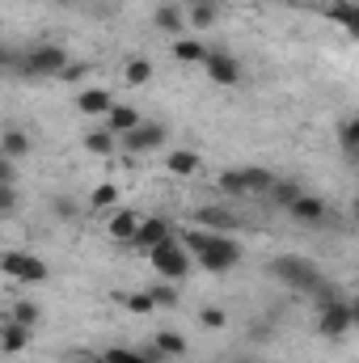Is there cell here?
Masks as SVG:
<instances>
[{"label":"cell","mask_w":359,"mask_h":363,"mask_svg":"<svg viewBox=\"0 0 359 363\" xmlns=\"http://www.w3.org/2000/svg\"><path fill=\"white\" fill-rule=\"evenodd\" d=\"M182 245L199 258V267L203 271H216V274H224V271H233L237 262H241V250H237V241H228L224 233H211V228H186L182 233Z\"/></svg>","instance_id":"1"},{"label":"cell","mask_w":359,"mask_h":363,"mask_svg":"<svg viewBox=\"0 0 359 363\" xmlns=\"http://www.w3.org/2000/svg\"><path fill=\"white\" fill-rule=\"evenodd\" d=\"M267 271L279 279V283H287V287H300V291H326L330 283H326V274L317 271L309 258H296V254H283V258H275V262H267Z\"/></svg>","instance_id":"2"},{"label":"cell","mask_w":359,"mask_h":363,"mask_svg":"<svg viewBox=\"0 0 359 363\" xmlns=\"http://www.w3.org/2000/svg\"><path fill=\"white\" fill-rule=\"evenodd\" d=\"M148 262H153V271L161 274V279H186L190 274V254H186V245H182V237L174 233L170 241H161L153 254H148Z\"/></svg>","instance_id":"3"},{"label":"cell","mask_w":359,"mask_h":363,"mask_svg":"<svg viewBox=\"0 0 359 363\" xmlns=\"http://www.w3.org/2000/svg\"><path fill=\"white\" fill-rule=\"evenodd\" d=\"M64 68H68V51L64 47H34L30 55H26V77H34V81H43V77H64Z\"/></svg>","instance_id":"4"},{"label":"cell","mask_w":359,"mask_h":363,"mask_svg":"<svg viewBox=\"0 0 359 363\" xmlns=\"http://www.w3.org/2000/svg\"><path fill=\"white\" fill-rule=\"evenodd\" d=\"M0 267H4V274H9V279H21V283H47V274H51V271H47V262H43V258L17 254V250H9Z\"/></svg>","instance_id":"5"},{"label":"cell","mask_w":359,"mask_h":363,"mask_svg":"<svg viewBox=\"0 0 359 363\" xmlns=\"http://www.w3.org/2000/svg\"><path fill=\"white\" fill-rule=\"evenodd\" d=\"M174 237V228H170V220H161V216H144V224H140V233H136V241H131V250H140V254H153L161 241H170Z\"/></svg>","instance_id":"6"},{"label":"cell","mask_w":359,"mask_h":363,"mask_svg":"<svg viewBox=\"0 0 359 363\" xmlns=\"http://www.w3.org/2000/svg\"><path fill=\"white\" fill-rule=\"evenodd\" d=\"M317 325H321V334H326V338H343V334L355 325V313H351V304L334 300V304H326V308H321V321H317Z\"/></svg>","instance_id":"7"},{"label":"cell","mask_w":359,"mask_h":363,"mask_svg":"<svg viewBox=\"0 0 359 363\" xmlns=\"http://www.w3.org/2000/svg\"><path fill=\"white\" fill-rule=\"evenodd\" d=\"M161 144H165V127H161V123H140L136 131L123 135V148H127V152H153V148H161Z\"/></svg>","instance_id":"8"},{"label":"cell","mask_w":359,"mask_h":363,"mask_svg":"<svg viewBox=\"0 0 359 363\" xmlns=\"http://www.w3.org/2000/svg\"><path fill=\"white\" fill-rule=\"evenodd\" d=\"M203 68H207V81H216V85H237L241 81V64L224 51H211Z\"/></svg>","instance_id":"9"},{"label":"cell","mask_w":359,"mask_h":363,"mask_svg":"<svg viewBox=\"0 0 359 363\" xmlns=\"http://www.w3.org/2000/svg\"><path fill=\"white\" fill-rule=\"evenodd\" d=\"M194 224L199 228H211V233H228V228L241 224V216H233L228 207H199L194 211Z\"/></svg>","instance_id":"10"},{"label":"cell","mask_w":359,"mask_h":363,"mask_svg":"<svg viewBox=\"0 0 359 363\" xmlns=\"http://www.w3.org/2000/svg\"><path fill=\"white\" fill-rule=\"evenodd\" d=\"M140 224H144V216H136V211H114V216H110V224H106V233H110L114 241L131 245V241H136V233H140Z\"/></svg>","instance_id":"11"},{"label":"cell","mask_w":359,"mask_h":363,"mask_svg":"<svg viewBox=\"0 0 359 363\" xmlns=\"http://www.w3.org/2000/svg\"><path fill=\"white\" fill-rule=\"evenodd\" d=\"M26 342H30V325H21V321H4L0 325V347H4V355H17V351H26Z\"/></svg>","instance_id":"12"},{"label":"cell","mask_w":359,"mask_h":363,"mask_svg":"<svg viewBox=\"0 0 359 363\" xmlns=\"http://www.w3.org/2000/svg\"><path fill=\"white\" fill-rule=\"evenodd\" d=\"M287 211H292L300 224H321V220H326V203H321V199H313V194H300Z\"/></svg>","instance_id":"13"},{"label":"cell","mask_w":359,"mask_h":363,"mask_svg":"<svg viewBox=\"0 0 359 363\" xmlns=\"http://www.w3.org/2000/svg\"><path fill=\"white\" fill-rule=\"evenodd\" d=\"M199 152H190V148H170V157H165V169L170 174H178V178H190V174H199Z\"/></svg>","instance_id":"14"},{"label":"cell","mask_w":359,"mask_h":363,"mask_svg":"<svg viewBox=\"0 0 359 363\" xmlns=\"http://www.w3.org/2000/svg\"><path fill=\"white\" fill-rule=\"evenodd\" d=\"M326 17H334V21H338L351 38H359V4H351V0H334Z\"/></svg>","instance_id":"15"},{"label":"cell","mask_w":359,"mask_h":363,"mask_svg":"<svg viewBox=\"0 0 359 363\" xmlns=\"http://www.w3.org/2000/svg\"><path fill=\"white\" fill-rule=\"evenodd\" d=\"M77 110H81V114H110V110H114V97L106 89H85L77 97Z\"/></svg>","instance_id":"16"},{"label":"cell","mask_w":359,"mask_h":363,"mask_svg":"<svg viewBox=\"0 0 359 363\" xmlns=\"http://www.w3.org/2000/svg\"><path fill=\"white\" fill-rule=\"evenodd\" d=\"M106 123H110V131H118V135H127V131H136V127H140L144 118H140V114H136L131 106H114V110L106 114Z\"/></svg>","instance_id":"17"},{"label":"cell","mask_w":359,"mask_h":363,"mask_svg":"<svg viewBox=\"0 0 359 363\" xmlns=\"http://www.w3.org/2000/svg\"><path fill=\"white\" fill-rule=\"evenodd\" d=\"M0 148H4V157H9V161H17V157H26V152H30V135H26V131H17V127H9V131L0 135Z\"/></svg>","instance_id":"18"},{"label":"cell","mask_w":359,"mask_h":363,"mask_svg":"<svg viewBox=\"0 0 359 363\" xmlns=\"http://www.w3.org/2000/svg\"><path fill=\"white\" fill-rule=\"evenodd\" d=\"M174 55H178L182 64H207L211 51H207L203 43H194V38H178V43H174Z\"/></svg>","instance_id":"19"},{"label":"cell","mask_w":359,"mask_h":363,"mask_svg":"<svg viewBox=\"0 0 359 363\" xmlns=\"http://www.w3.org/2000/svg\"><path fill=\"white\" fill-rule=\"evenodd\" d=\"M153 347H157L161 355H170V359H178V355H186V338H182V334H174V330H161Z\"/></svg>","instance_id":"20"},{"label":"cell","mask_w":359,"mask_h":363,"mask_svg":"<svg viewBox=\"0 0 359 363\" xmlns=\"http://www.w3.org/2000/svg\"><path fill=\"white\" fill-rule=\"evenodd\" d=\"M338 148H347L351 157H359V114H355V118H347V123L338 127Z\"/></svg>","instance_id":"21"},{"label":"cell","mask_w":359,"mask_h":363,"mask_svg":"<svg viewBox=\"0 0 359 363\" xmlns=\"http://www.w3.org/2000/svg\"><path fill=\"white\" fill-rule=\"evenodd\" d=\"M123 77H127V85H148V81H153V64H148V60H131V64L123 68Z\"/></svg>","instance_id":"22"},{"label":"cell","mask_w":359,"mask_h":363,"mask_svg":"<svg viewBox=\"0 0 359 363\" xmlns=\"http://www.w3.org/2000/svg\"><path fill=\"white\" fill-rule=\"evenodd\" d=\"M300 194H304V190H300L296 182H275V186H270V199H275L279 207H292V203H296Z\"/></svg>","instance_id":"23"},{"label":"cell","mask_w":359,"mask_h":363,"mask_svg":"<svg viewBox=\"0 0 359 363\" xmlns=\"http://www.w3.org/2000/svg\"><path fill=\"white\" fill-rule=\"evenodd\" d=\"M216 186H220L224 194H237V199H241V194H250V190H245V174H241V169H224Z\"/></svg>","instance_id":"24"},{"label":"cell","mask_w":359,"mask_h":363,"mask_svg":"<svg viewBox=\"0 0 359 363\" xmlns=\"http://www.w3.org/2000/svg\"><path fill=\"white\" fill-rule=\"evenodd\" d=\"M85 148L97 152V157H106V152L114 148V135H110V131H89V135H85Z\"/></svg>","instance_id":"25"},{"label":"cell","mask_w":359,"mask_h":363,"mask_svg":"<svg viewBox=\"0 0 359 363\" xmlns=\"http://www.w3.org/2000/svg\"><path fill=\"white\" fill-rule=\"evenodd\" d=\"M241 174H245V190H263V194H270L275 178H270L267 169H241Z\"/></svg>","instance_id":"26"},{"label":"cell","mask_w":359,"mask_h":363,"mask_svg":"<svg viewBox=\"0 0 359 363\" xmlns=\"http://www.w3.org/2000/svg\"><path fill=\"white\" fill-rule=\"evenodd\" d=\"M190 21H194L199 30H203V26H211V21H216V4H211V0H194V9H190Z\"/></svg>","instance_id":"27"},{"label":"cell","mask_w":359,"mask_h":363,"mask_svg":"<svg viewBox=\"0 0 359 363\" xmlns=\"http://www.w3.org/2000/svg\"><path fill=\"white\" fill-rule=\"evenodd\" d=\"M127 308L140 313V317H148V313L157 308V300H153V291H131V296H127Z\"/></svg>","instance_id":"28"},{"label":"cell","mask_w":359,"mask_h":363,"mask_svg":"<svg viewBox=\"0 0 359 363\" xmlns=\"http://www.w3.org/2000/svg\"><path fill=\"white\" fill-rule=\"evenodd\" d=\"M199 321H203L207 330H224V325H228V313L216 308V304H207V308H199Z\"/></svg>","instance_id":"29"},{"label":"cell","mask_w":359,"mask_h":363,"mask_svg":"<svg viewBox=\"0 0 359 363\" xmlns=\"http://www.w3.org/2000/svg\"><path fill=\"white\" fill-rule=\"evenodd\" d=\"M153 21H157L161 30H170V34H178V30H182V13H178V9H170V4H165V9H157V17H153Z\"/></svg>","instance_id":"30"},{"label":"cell","mask_w":359,"mask_h":363,"mask_svg":"<svg viewBox=\"0 0 359 363\" xmlns=\"http://www.w3.org/2000/svg\"><path fill=\"white\" fill-rule=\"evenodd\" d=\"M114 199H118V190H114L110 182H101V186H97V190L89 194V203L97 207V211H101V207H114Z\"/></svg>","instance_id":"31"},{"label":"cell","mask_w":359,"mask_h":363,"mask_svg":"<svg viewBox=\"0 0 359 363\" xmlns=\"http://www.w3.org/2000/svg\"><path fill=\"white\" fill-rule=\"evenodd\" d=\"M148 291H153V300H157V304H165V308H174V304H178V287H170V283H153Z\"/></svg>","instance_id":"32"},{"label":"cell","mask_w":359,"mask_h":363,"mask_svg":"<svg viewBox=\"0 0 359 363\" xmlns=\"http://www.w3.org/2000/svg\"><path fill=\"white\" fill-rule=\"evenodd\" d=\"M13 321H21V325H34L38 321V304H30V300H21V304H13V313H9Z\"/></svg>","instance_id":"33"},{"label":"cell","mask_w":359,"mask_h":363,"mask_svg":"<svg viewBox=\"0 0 359 363\" xmlns=\"http://www.w3.org/2000/svg\"><path fill=\"white\" fill-rule=\"evenodd\" d=\"M110 363H148L144 359V351H123V347H110V351H101Z\"/></svg>","instance_id":"34"},{"label":"cell","mask_w":359,"mask_h":363,"mask_svg":"<svg viewBox=\"0 0 359 363\" xmlns=\"http://www.w3.org/2000/svg\"><path fill=\"white\" fill-rule=\"evenodd\" d=\"M13 203H17V199H13V186H0V211H4V216H13Z\"/></svg>","instance_id":"35"},{"label":"cell","mask_w":359,"mask_h":363,"mask_svg":"<svg viewBox=\"0 0 359 363\" xmlns=\"http://www.w3.org/2000/svg\"><path fill=\"white\" fill-rule=\"evenodd\" d=\"M64 363H110L106 355H85V351H77V355H64Z\"/></svg>","instance_id":"36"},{"label":"cell","mask_w":359,"mask_h":363,"mask_svg":"<svg viewBox=\"0 0 359 363\" xmlns=\"http://www.w3.org/2000/svg\"><path fill=\"white\" fill-rule=\"evenodd\" d=\"M0 186H17V182H13V161H9V157L0 161Z\"/></svg>","instance_id":"37"},{"label":"cell","mask_w":359,"mask_h":363,"mask_svg":"<svg viewBox=\"0 0 359 363\" xmlns=\"http://www.w3.org/2000/svg\"><path fill=\"white\" fill-rule=\"evenodd\" d=\"M55 211L68 220V216H77V203H64V199H55Z\"/></svg>","instance_id":"38"},{"label":"cell","mask_w":359,"mask_h":363,"mask_svg":"<svg viewBox=\"0 0 359 363\" xmlns=\"http://www.w3.org/2000/svg\"><path fill=\"white\" fill-rule=\"evenodd\" d=\"M85 72H89L85 64H72V68H64V77H68V81H77V77H85Z\"/></svg>","instance_id":"39"},{"label":"cell","mask_w":359,"mask_h":363,"mask_svg":"<svg viewBox=\"0 0 359 363\" xmlns=\"http://www.w3.org/2000/svg\"><path fill=\"white\" fill-rule=\"evenodd\" d=\"M347 304H351V313H355V325H359V296H355V300H347Z\"/></svg>","instance_id":"40"},{"label":"cell","mask_w":359,"mask_h":363,"mask_svg":"<svg viewBox=\"0 0 359 363\" xmlns=\"http://www.w3.org/2000/svg\"><path fill=\"white\" fill-rule=\"evenodd\" d=\"M355 224H359V199H355Z\"/></svg>","instance_id":"41"},{"label":"cell","mask_w":359,"mask_h":363,"mask_svg":"<svg viewBox=\"0 0 359 363\" xmlns=\"http://www.w3.org/2000/svg\"><path fill=\"white\" fill-rule=\"evenodd\" d=\"M237 363H258V359H237Z\"/></svg>","instance_id":"42"}]
</instances>
